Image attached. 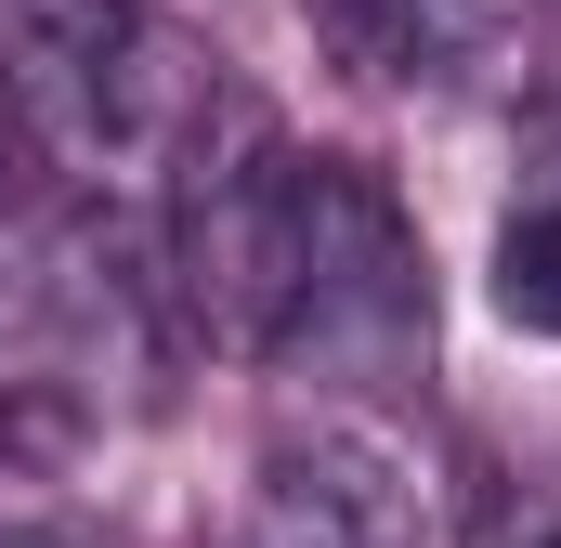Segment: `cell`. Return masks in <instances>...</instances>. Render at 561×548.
Wrapping results in <instances>:
<instances>
[{
	"instance_id": "5",
	"label": "cell",
	"mask_w": 561,
	"mask_h": 548,
	"mask_svg": "<svg viewBox=\"0 0 561 548\" xmlns=\"http://www.w3.org/2000/svg\"><path fill=\"white\" fill-rule=\"evenodd\" d=\"M313 39L353 79H419L431 53L457 39V0H313Z\"/></svg>"
},
{
	"instance_id": "3",
	"label": "cell",
	"mask_w": 561,
	"mask_h": 548,
	"mask_svg": "<svg viewBox=\"0 0 561 548\" xmlns=\"http://www.w3.org/2000/svg\"><path fill=\"white\" fill-rule=\"evenodd\" d=\"M170 300L222 353H287V157L236 105L222 144L196 132L183 196H170Z\"/></svg>"
},
{
	"instance_id": "4",
	"label": "cell",
	"mask_w": 561,
	"mask_h": 548,
	"mask_svg": "<svg viewBox=\"0 0 561 548\" xmlns=\"http://www.w3.org/2000/svg\"><path fill=\"white\" fill-rule=\"evenodd\" d=\"M262 548H419V470L379 431H353V418L275 431V457H262Z\"/></svg>"
},
{
	"instance_id": "7",
	"label": "cell",
	"mask_w": 561,
	"mask_h": 548,
	"mask_svg": "<svg viewBox=\"0 0 561 548\" xmlns=\"http://www.w3.org/2000/svg\"><path fill=\"white\" fill-rule=\"evenodd\" d=\"M496 548H561V496H496Z\"/></svg>"
},
{
	"instance_id": "2",
	"label": "cell",
	"mask_w": 561,
	"mask_h": 548,
	"mask_svg": "<svg viewBox=\"0 0 561 548\" xmlns=\"http://www.w3.org/2000/svg\"><path fill=\"white\" fill-rule=\"evenodd\" d=\"M431 340V262L419 222L353 157H287V353L379 379Z\"/></svg>"
},
{
	"instance_id": "6",
	"label": "cell",
	"mask_w": 561,
	"mask_h": 548,
	"mask_svg": "<svg viewBox=\"0 0 561 548\" xmlns=\"http://www.w3.org/2000/svg\"><path fill=\"white\" fill-rule=\"evenodd\" d=\"M496 313L523 340H561V209H510L496 222Z\"/></svg>"
},
{
	"instance_id": "1",
	"label": "cell",
	"mask_w": 561,
	"mask_h": 548,
	"mask_svg": "<svg viewBox=\"0 0 561 548\" xmlns=\"http://www.w3.org/2000/svg\"><path fill=\"white\" fill-rule=\"evenodd\" d=\"M222 105V66L144 0H0V118L79 183L183 170Z\"/></svg>"
}]
</instances>
